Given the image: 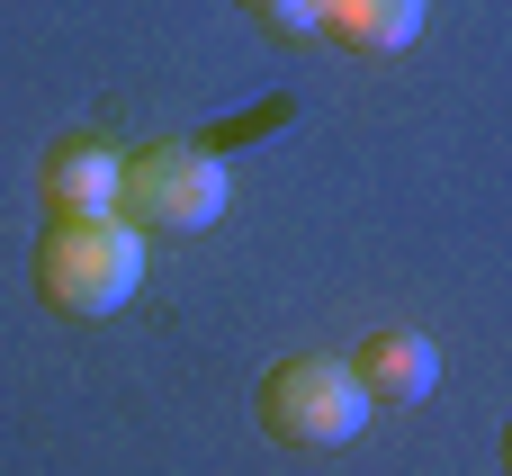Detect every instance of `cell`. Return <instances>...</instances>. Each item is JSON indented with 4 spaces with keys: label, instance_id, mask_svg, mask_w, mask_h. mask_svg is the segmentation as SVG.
<instances>
[{
    "label": "cell",
    "instance_id": "1",
    "mask_svg": "<svg viewBox=\"0 0 512 476\" xmlns=\"http://www.w3.org/2000/svg\"><path fill=\"white\" fill-rule=\"evenodd\" d=\"M144 288V234L108 207V216H45L36 234V297L72 324L117 315Z\"/></svg>",
    "mask_w": 512,
    "mask_h": 476
},
{
    "label": "cell",
    "instance_id": "2",
    "mask_svg": "<svg viewBox=\"0 0 512 476\" xmlns=\"http://www.w3.org/2000/svg\"><path fill=\"white\" fill-rule=\"evenodd\" d=\"M225 207H234V171L198 135H153L117 153V216L135 234H207Z\"/></svg>",
    "mask_w": 512,
    "mask_h": 476
},
{
    "label": "cell",
    "instance_id": "3",
    "mask_svg": "<svg viewBox=\"0 0 512 476\" xmlns=\"http://www.w3.org/2000/svg\"><path fill=\"white\" fill-rule=\"evenodd\" d=\"M360 423H369V396L351 360H279L261 378V432L279 450H342L360 441Z\"/></svg>",
    "mask_w": 512,
    "mask_h": 476
},
{
    "label": "cell",
    "instance_id": "4",
    "mask_svg": "<svg viewBox=\"0 0 512 476\" xmlns=\"http://www.w3.org/2000/svg\"><path fill=\"white\" fill-rule=\"evenodd\" d=\"M45 216H108L117 207V144L108 135H63L36 171Z\"/></svg>",
    "mask_w": 512,
    "mask_h": 476
},
{
    "label": "cell",
    "instance_id": "5",
    "mask_svg": "<svg viewBox=\"0 0 512 476\" xmlns=\"http://www.w3.org/2000/svg\"><path fill=\"white\" fill-rule=\"evenodd\" d=\"M351 378H360L369 405H396V414H405V405H423V396L441 387V351L396 324V333H369V342L351 351Z\"/></svg>",
    "mask_w": 512,
    "mask_h": 476
},
{
    "label": "cell",
    "instance_id": "6",
    "mask_svg": "<svg viewBox=\"0 0 512 476\" xmlns=\"http://www.w3.org/2000/svg\"><path fill=\"white\" fill-rule=\"evenodd\" d=\"M315 36L342 54H405L423 36V0H315Z\"/></svg>",
    "mask_w": 512,
    "mask_h": 476
},
{
    "label": "cell",
    "instance_id": "7",
    "mask_svg": "<svg viewBox=\"0 0 512 476\" xmlns=\"http://www.w3.org/2000/svg\"><path fill=\"white\" fill-rule=\"evenodd\" d=\"M270 36H315V0H243Z\"/></svg>",
    "mask_w": 512,
    "mask_h": 476
},
{
    "label": "cell",
    "instance_id": "8",
    "mask_svg": "<svg viewBox=\"0 0 512 476\" xmlns=\"http://www.w3.org/2000/svg\"><path fill=\"white\" fill-rule=\"evenodd\" d=\"M504 476H512V423H504Z\"/></svg>",
    "mask_w": 512,
    "mask_h": 476
}]
</instances>
